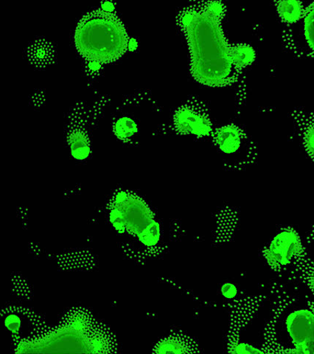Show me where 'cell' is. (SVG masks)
Listing matches in <instances>:
<instances>
[{
	"instance_id": "1",
	"label": "cell",
	"mask_w": 314,
	"mask_h": 354,
	"mask_svg": "<svg viewBox=\"0 0 314 354\" xmlns=\"http://www.w3.org/2000/svg\"><path fill=\"white\" fill-rule=\"evenodd\" d=\"M220 24L199 3L183 8L177 16L189 46L190 72L198 82L213 87L232 84L240 75Z\"/></svg>"
},
{
	"instance_id": "2",
	"label": "cell",
	"mask_w": 314,
	"mask_h": 354,
	"mask_svg": "<svg viewBox=\"0 0 314 354\" xmlns=\"http://www.w3.org/2000/svg\"><path fill=\"white\" fill-rule=\"evenodd\" d=\"M75 44L86 60L110 63L126 53L129 37L117 15L98 9L87 13L78 22Z\"/></svg>"
},
{
	"instance_id": "3",
	"label": "cell",
	"mask_w": 314,
	"mask_h": 354,
	"mask_svg": "<svg viewBox=\"0 0 314 354\" xmlns=\"http://www.w3.org/2000/svg\"><path fill=\"white\" fill-rule=\"evenodd\" d=\"M213 145L224 165L232 170H241L254 163L257 151L254 142L239 127L229 124L212 133Z\"/></svg>"
},
{
	"instance_id": "4",
	"label": "cell",
	"mask_w": 314,
	"mask_h": 354,
	"mask_svg": "<svg viewBox=\"0 0 314 354\" xmlns=\"http://www.w3.org/2000/svg\"><path fill=\"white\" fill-rule=\"evenodd\" d=\"M305 254L297 232L289 227L280 230L264 250L268 263L277 272L286 269Z\"/></svg>"
},
{
	"instance_id": "5",
	"label": "cell",
	"mask_w": 314,
	"mask_h": 354,
	"mask_svg": "<svg viewBox=\"0 0 314 354\" xmlns=\"http://www.w3.org/2000/svg\"><path fill=\"white\" fill-rule=\"evenodd\" d=\"M313 3L306 8L304 15L293 24L285 25L284 46L298 57L313 58Z\"/></svg>"
},
{
	"instance_id": "6",
	"label": "cell",
	"mask_w": 314,
	"mask_h": 354,
	"mask_svg": "<svg viewBox=\"0 0 314 354\" xmlns=\"http://www.w3.org/2000/svg\"><path fill=\"white\" fill-rule=\"evenodd\" d=\"M174 125L178 134L198 138L210 136L212 124L206 106L197 100H190L179 107L174 116Z\"/></svg>"
},
{
	"instance_id": "7",
	"label": "cell",
	"mask_w": 314,
	"mask_h": 354,
	"mask_svg": "<svg viewBox=\"0 0 314 354\" xmlns=\"http://www.w3.org/2000/svg\"><path fill=\"white\" fill-rule=\"evenodd\" d=\"M286 326L295 346L293 353H313V313L299 310L288 317Z\"/></svg>"
},
{
	"instance_id": "8",
	"label": "cell",
	"mask_w": 314,
	"mask_h": 354,
	"mask_svg": "<svg viewBox=\"0 0 314 354\" xmlns=\"http://www.w3.org/2000/svg\"><path fill=\"white\" fill-rule=\"evenodd\" d=\"M295 120L297 124L299 136L311 160L314 158L313 115L304 112H295Z\"/></svg>"
},
{
	"instance_id": "9",
	"label": "cell",
	"mask_w": 314,
	"mask_h": 354,
	"mask_svg": "<svg viewBox=\"0 0 314 354\" xmlns=\"http://www.w3.org/2000/svg\"><path fill=\"white\" fill-rule=\"evenodd\" d=\"M28 57L36 66H44L53 60L54 50L51 44L47 41L38 40L30 47Z\"/></svg>"
},
{
	"instance_id": "10",
	"label": "cell",
	"mask_w": 314,
	"mask_h": 354,
	"mask_svg": "<svg viewBox=\"0 0 314 354\" xmlns=\"http://www.w3.org/2000/svg\"><path fill=\"white\" fill-rule=\"evenodd\" d=\"M279 19L285 25L293 24L304 15L306 8L299 1L275 2Z\"/></svg>"
},
{
	"instance_id": "11",
	"label": "cell",
	"mask_w": 314,
	"mask_h": 354,
	"mask_svg": "<svg viewBox=\"0 0 314 354\" xmlns=\"http://www.w3.org/2000/svg\"><path fill=\"white\" fill-rule=\"evenodd\" d=\"M232 61L235 68L241 69L252 64L256 57L254 49L246 44H234L230 46Z\"/></svg>"
},
{
	"instance_id": "12",
	"label": "cell",
	"mask_w": 314,
	"mask_h": 354,
	"mask_svg": "<svg viewBox=\"0 0 314 354\" xmlns=\"http://www.w3.org/2000/svg\"><path fill=\"white\" fill-rule=\"evenodd\" d=\"M139 127L131 117L122 116L118 118L114 124V131L118 138L123 141H129L136 136Z\"/></svg>"
},
{
	"instance_id": "13",
	"label": "cell",
	"mask_w": 314,
	"mask_h": 354,
	"mask_svg": "<svg viewBox=\"0 0 314 354\" xmlns=\"http://www.w3.org/2000/svg\"><path fill=\"white\" fill-rule=\"evenodd\" d=\"M70 145L73 156L77 160L86 158L91 151L88 137L83 131L73 133L70 138Z\"/></svg>"
},
{
	"instance_id": "14",
	"label": "cell",
	"mask_w": 314,
	"mask_h": 354,
	"mask_svg": "<svg viewBox=\"0 0 314 354\" xmlns=\"http://www.w3.org/2000/svg\"><path fill=\"white\" fill-rule=\"evenodd\" d=\"M199 4L210 17L220 22L225 17L226 7L221 2H203Z\"/></svg>"
},
{
	"instance_id": "15",
	"label": "cell",
	"mask_w": 314,
	"mask_h": 354,
	"mask_svg": "<svg viewBox=\"0 0 314 354\" xmlns=\"http://www.w3.org/2000/svg\"><path fill=\"white\" fill-rule=\"evenodd\" d=\"M230 353H264V351H260L250 345L248 344H238L235 346Z\"/></svg>"
}]
</instances>
